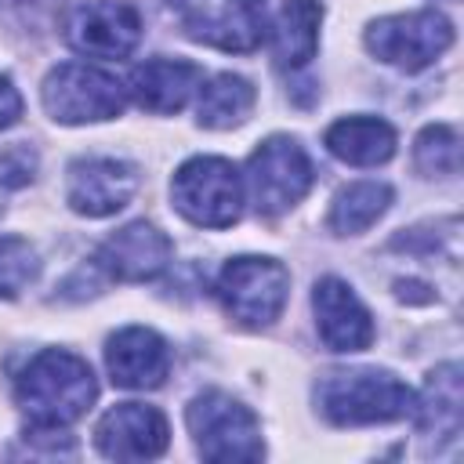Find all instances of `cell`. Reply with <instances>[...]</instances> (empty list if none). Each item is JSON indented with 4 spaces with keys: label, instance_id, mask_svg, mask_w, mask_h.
Returning <instances> with one entry per match:
<instances>
[{
    "label": "cell",
    "instance_id": "1",
    "mask_svg": "<svg viewBox=\"0 0 464 464\" xmlns=\"http://www.w3.org/2000/svg\"><path fill=\"white\" fill-rule=\"evenodd\" d=\"M94 395L91 366L65 348L36 352L14 377V402L29 417V428H65L91 410Z\"/></svg>",
    "mask_w": 464,
    "mask_h": 464
},
{
    "label": "cell",
    "instance_id": "2",
    "mask_svg": "<svg viewBox=\"0 0 464 464\" xmlns=\"http://www.w3.org/2000/svg\"><path fill=\"white\" fill-rule=\"evenodd\" d=\"M319 413L337 428L388 424L413 413V392L388 370H330L315 384Z\"/></svg>",
    "mask_w": 464,
    "mask_h": 464
},
{
    "label": "cell",
    "instance_id": "3",
    "mask_svg": "<svg viewBox=\"0 0 464 464\" xmlns=\"http://www.w3.org/2000/svg\"><path fill=\"white\" fill-rule=\"evenodd\" d=\"M286 0H170L181 29L218 51L250 54L268 44Z\"/></svg>",
    "mask_w": 464,
    "mask_h": 464
},
{
    "label": "cell",
    "instance_id": "4",
    "mask_svg": "<svg viewBox=\"0 0 464 464\" xmlns=\"http://www.w3.org/2000/svg\"><path fill=\"white\" fill-rule=\"evenodd\" d=\"M174 210L199 228H228L243 214V178L221 156H192L170 181Z\"/></svg>",
    "mask_w": 464,
    "mask_h": 464
},
{
    "label": "cell",
    "instance_id": "5",
    "mask_svg": "<svg viewBox=\"0 0 464 464\" xmlns=\"http://www.w3.org/2000/svg\"><path fill=\"white\" fill-rule=\"evenodd\" d=\"M218 297L225 304V312L246 326V330H265L272 326L290 297V272L283 261L276 257H232L225 261L221 276H218Z\"/></svg>",
    "mask_w": 464,
    "mask_h": 464
},
{
    "label": "cell",
    "instance_id": "6",
    "mask_svg": "<svg viewBox=\"0 0 464 464\" xmlns=\"http://www.w3.org/2000/svg\"><path fill=\"white\" fill-rule=\"evenodd\" d=\"M188 431L196 439V450L207 460L228 464V460H257L265 453L261 442V424L250 406L232 399L228 392H203L188 402L185 410Z\"/></svg>",
    "mask_w": 464,
    "mask_h": 464
},
{
    "label": "cell",
    "instance_id": "7",
    "mask_svg": "<svg viewBox=\"0 0 464 464\" xmlns=\"http://www.w3.org/2000/svg\"><path fill=\"white\" fill-rule=\"evenodd\" d=\"M40 98L51 120L58 123H98V120H112L123 112L127 87L98 65L62 62L44 76Z\"/></svg>",
    "mask_w": 464,
    "mask_h": 464
},
{
    "label": "cell",
    "instance_id": "8",
    "mask_svg": "<svg viewBox=\"0 0 464 464\" xmlns=\"http://www.w3.org/2000/svg\"><path fill=\"white\" fill-rule=\"evenodd\" d=\"M312 160L304 152L301 141H294L290 134H272L265 138L250 160H246V185H250V199L257 207V214L276 218L283 210H290L294 203L304 199V192L312 188Z\"/></svg>",
    "mask_w": 464,
    "mask_h": 464
},
{
    "label": "cell",
    "instance_id": "9",
    "mask_svg": "<svg viewBox=\"0 0 464 464\" xmlns=\"http://www.w3.org/2000/svg\"><path fill=\"white\" fill-rule=\"evenodd\" d=\"M453 44V25L439 11H406V14H388L377 18L366 29V47L373 58L402 69V72H420L431 65L446 47Z\"/></svg>",
    "mask_w": 464,
    "mask_h": 464
},
{
    "label": "cell",
    "instance_id": "10",
    "mask_svg": "<svg viewBox=\"0 0 464 464\" xmlns=\"http://www.w3.org/2000/svg\"><path fill=\"white\" fill-rule=\"evenodd\" d=\"M65 40L91 58H127L141 40V14L127 0H83L65 18Z\"/></svg>",
    "mask_w": 464,
    "mask_h": 464
},
{
    "label": "cell",
    "instance_id": "11",
    "mask_svg": "<svg viewBox=\"0 0 464 464\" xmlns=\"http://www.w3.org/2000/svg\"><path fill=\"white\" fill-rule=\"evenodd\" d=\"M138 192V167L116 156H80L69 163L65 199L76 214L109 218L130 203Z\"/></svg>",
    "mask_w": 464,
    "mask_h": 464
},
{
    "label": "cell",
    "instance_id": "12",
    "mask_svg": "<svg viewBox=\"0 0 464 464\" xmlns=\"http://www.w3.org/2000/svg\"><path fill=\"white\" fill-rule=\"evenodd\" d=\"M94 442L112 460H149L160 457L170 442L167 417L145 402H116L102 413L94 428Z\"/></svg>",
    "mask_w": 464,
    "mask_h": 464
},
{
    "label": "cell",
    "instance_id": "13",
    "mask_svg": "<svg viewBox=\"0 0 464 464\" xmlns=\"http://www.w3.org/2000/svg\"><path fill=\"white\" fill-rule=\"evenodd\" d=\"M174 257V246L170 239L149 225V221H130L123 225L120 232H112L98 254H94V265L109 276V279H120V283H145V279H156Z\"/></svg>",
    "mask_w": 464,
    "mask_h": 464
},
{
    "label": "cell",
    "instance_id": "14",
    "mask_svg": "<svg viewBox=\"0 0 464 464\" xmlns=\"http://www.w3.org/2000/svg\"><path fill=\"white\" fill-rule=\"evenodd\" d=\"M312 308L319 337L330 352H362L373 344V319L344 279H319L312 290Z\"/></svg>",
    "mask_w": 464,
    "mask_h": 464
},
{
    "label": "cell",
    "instance_id": "15",
    "mask_svg": "<svg viewBox=\"0 0 464 464\" xmlns=\"http://www.w3.org/2000/svg\"><path fill=\"white\" fill-rule=\"evenodd\" d=\"M105 366L120 388H160L170 373V348L149 326H123L105 344Z\"/></svg>",
    "mask_w": 464,
    "mask_h": 464
},
{
    "label": "cell",
    "instance_id": "16",
    "mask_svg": "<svg viewBox=\"0 0 464 464\" xmlns=\"http://www.w3.org/2000/svg\"><path fill=\"white\" fill-rule=\"evenodd\" d=\"M203 69L185 58H149L130 72V98L145 112H178L199 91Z\"/></svg>",
    "mask_w": 464,
    "mask_h": 464
},
{
    "label": "cell",
    "instance_id": "17",
    "mask_svg": "<svg viewBox=\"0 0 464 464\" xmlns=\"http://www.w3.org/2000/svg\"><path fill=\"white\" fill-rule=\"evenodd\" d=\"M326 149L352 167H377L395 152V127L377 116H348L326 127Z\"/></svg>",
    "mask_w": 464,
    "mask_h": 464
},
{
    "label": "cell",
    "instance_id": "18",
    "mask_svg": "<svg viewBox=\"0 0 464 464\" xmlns=\"http://www.w3.org/2000/svg\"><path fill=\"white\" fill-rule=\"evenodd\" d=\"M319 18H323L319 0H286L283 4L279 18H276V29L268 36L272 58H276L279 69H297L315 54Z\"/></svg>",
    "mask_w": 464,
    "mask_h": 464
},
{
    "label": "cell",
    "instance_id": "19",
    "mask_svg": "<svg viewBox=\"0 0 464 464\" xmlns=\"http://www.w3.org/2000/svg\"><path fill=\"white\" fill-rule=\"evenodd\" d=\"M420 417V431L435 439H457L460 435V366L442 362L428 373L420 402H413Z\"/></svg>",
    "mask_w": 464,
    "mask_h": 464
},
{
    "label": "cell",
    "instance_id": "20",
    "mask_svg": "<svg viewBox=\"0 0 464 464\" xmlns=\"http://www.w3.org/2000/svg\"><path fill=\"white\" fill-rule=\"evenodd\" d=\"M254 102H257V91H254L250 80H243L236 72H218L214 80L199 83V102H196L199 127L228 130V127H236L250 116Z\"/></svg>",
    "mask_w": 464,
    "mask_h": 464
},
{
    "label": "cell",
    "instance_id": "21",
    "mask_svg": "<svg viewBox=\"0 0 464 464\" xmlns=\"http://www.w3.org/2000/svg\"><path fill=\"white\" fill-rule=\"evenodd\" d=\"M392 203V188L384 181H352L330 203V228L337 236L366 232Z\"/></svg>",
    "mask_w": 464,
    "mask_h": 464
},
{
    "label": "cell",
    "instance_id": "22",
    "mask_svg": "<svg viewBox=\"0 0 464 464\" xmlns=\"http://www.w3.org/2000/svg\"><path fill=\"white\" fill-rule=\"evenodd\" d=\"M413 163L428 178H450L460 170V134L450 123H428L417 134Z\"/></svg>",
    "mask_w": 464,
    "mask_h": 464
},
{
    "label": "cell",
    "instance_id": "23",
    "mask_svg": "<svg viewBox=\"0 0 464 464\" xmlns=\"http://www.w3.org/2000/svg\"><path fill=\"white\" fill-rule=\"evenodd\" d=\"M36 250L22 236H0V297H14L36 279Z\"/></svg>",
    "mask_w": 464,
    "mask_h": 464
},
{
    "label": "cell",
    "instance_id": "24",
    "mask_svg": "<svg viewBox=\"0 0 464 464\" xmlns=\"http://www.w3.org/2000/svg\"><path fill=\"white\" fill-rule=\"evenodd\" d=\"M36 170V152L29 145H7L0 149V188H22L33 181Z\"/></svg>",
    "mask_w": 464,
    "mask_h": 464
},
{
    "label": "cell",
    "instance_id": "25",
    "mask_svg": "<svg viewBox=\"0 0 464 464\" xmlns=\"http://www.w3.org/2000/svg\"><path fill=\"white\" fill-rule=\"evenodd\" d=\"M18 116H22V94L14 91V83L7 76H0V130L18 123Z\"/></svg>",
    "mask_w": 464,
    "mask_h": 464
}]
</instances>
